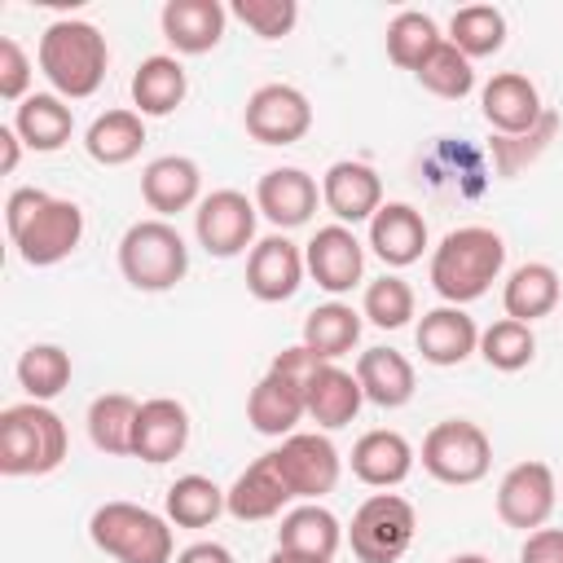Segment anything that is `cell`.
Listing matches in <instances>:
<instances>
[{"instance_id": "cell-1", "label": "cell", "mask_w": 563, "mask_h": 563, "mask_svg": "<svg viewBox=\"0 0 563 563\" xmlns=\"http://www.w3.org/2000/svg\"><path fill=\"white\" fill-rule=\"evenodd\" d=\"M4 224L9 238L31 268H53L62 264L79 242H84V211L70 198H53L44 189H13L4 202Z\"/></svg>"}, {"instance_id": "cell-2", "label": "cell", "mask_w": 563, "mask_h": 563, "mask_svg": "<svg viewBox=\"0 0 563 563\" xmlns=\"http://www.w3.org/2000/svg\"><path fill=\"white\" fill-rule=\"evenodd\" d=\"M501 268H506V242L488 224L449 229L440 238V246L431 251V286L453 308L488 295V286L501 277Z\"/></svg>"}, {"instance_id": "cell-3", "label": "cell", "mask_w": 563, "mask_h": 563, "mask_svg": "<svg viewBox=\"0 0 563 563\" xmlns=\"http://www.w3.org/2000/svg\"><path fill=\"white\" fill-rule=\"evenodd\" d=\"M35 62H40V75L53 84L57 97L84 101L101 88L106 66H110V48H106V35L92 22L57 18V22L44 26Z\"/></svg>"}, {"instance_id": "cell-4", "label": "cell", "mask_w": 563, "mask_h": 563, "mask_svg": "<svg viewBox=\"0 0 563 563\" xmlns=\"http://www.w3.org/2000/svg\"><path fill=\"white\" fill-rule=\"evenodd\" d=\"M321 365L317 352H308L303 343L286 347L273 356V365L264 369V378L251 387L246 396V422L260 431V435H295V427L308 418V400H303V387L312 378V369Z\"/></svg>"}, {"instance_id": "cell-5", "label": "cell", "mask_w": 563, "mask_h": 563, "mask_svg": "<svg viewBox=\"0 0 563 563\" xmlns=\"http://www.w3.org/2000/svg\"><path fill=\"white\" fill-rule=\"evenodd\" d=\"M66 422L40 405L22 400L0 409V475H48L66 462Z\"/></svg>"}, {"instance_id": "cell-6", "label": "cell", "mask_w": 563, "mask_h": 563, "mask_svg": "<svg viewBox=\"0 0 563 563\" xmlns=\"http://www.w3.org/2000/svg\"><path fill=\"white\" fill-rule=\"evenodd\" d=\"M88 537L114 563H172V519L136 506V501H106L88 519Z\"/></svg>"}, {"instance_id": "cell-7", "label": "cell", "mask_w": 563, "mask_h": 563, "mask_svg": "<svg viewBox=\"0 0 563 563\" xmlns=\"http://www.w3.org/2000/svg\"><path fill=\"white\" fill-rule=\"evenodd\" d=\"M119 273L132 290H145V295H158V290H172L176 282H185L189 246H185L180 229L158 216L128 224V233L119 238Z\"/></svg>"}, {"instance_id": "cell-8", "label": "cell", "mask_w": 563, "mask_h": 563, "mask_svg": "<svg viewBox=\"0 0 563 563\" xmlns=\"http://www.w3.org/2000/svg\"><path fill=\"white\" fill-rule=\"evenodd\" d=\"M493 466V440L471 418H444L422 435V471L440 484H479Z\"/></svg>"}, {"instance_id": "cell-9", "label": "cell", "mask_w": 563, "mask_h": 563, "mask_svg": "<svg viewBox=\"0 0 563 563\" xmlns=\"http://www.w3.org/2000/svg\"><path fill=\"white\" fill-rule=\"evenodd\" d=\"M418 515L400 493H374L356 506L347 523V545L361 563H400L413 545Z\"/></svg>"}, {"instance_id": "cell-10", "label": "cell", "mask_w": 563, "mask_h": 563, "mask_svg": "<svg viewBox=\"0 0 563 563\" xmlns=\"http://www.w3.org/2000/svg\"><path fill=\"white\" fill-rule=\"evenodd\" d=\"M255 220L260 207L242 189H211L194 211V238L207 255L233 260L246 246H255Z\"/></svg>"}, {"instance_id": "cell-11", "label": "cell", "mask_w": 563, "mask_h": 563, "mask_svg": "<svg viewBox=\"0 0 563 563\" xmlns=\"http://www.w3.org/2000/svg\"><path fill=\"white\" fill-rule=\"evenodd\" d=\"M268 453H273V462H277V471H282V479H286V488H290L295 501H317V497L334 493L339 471H343V457L330 444V435H321V431H295V435H286Z\"/></svg>"}, {"instance_id": "cell-12", "label": "cell", "mask_w": 563, "mask_h": 563, "mask_svg": "<svg viewBox=\"0 0 563 563\" xmlns=\"http://www.w3.org/2000/svg\"><path fill=\"white\" fill-rule=\"evenodd\" d=\"M554 501H559V484H554L550 462L541 457L515 462L497 484V519L519 532L545 528V519L554 515Z\"/></svg>"}, {"instance_id": "cell-13", "label": "cell", "mask_w": 563, "mask_h": 563, "mask_svg": "<svg viewBox=\"0 0 563 563\" xmlns=\"http://www.w3.org/2000/svg\"><path fill=\"white\" fill-rule=\"evenodd\" d=\"M246 136L260 145H295L312 128V106L295 84H260L242 110Z\"/></svg>"}, {"instance_id": "cell-14", "label": "cell", "mask_w": 563, "mask_h": 563, "mask_svg": "<svg viewBox=\"0 0 563 563\" xmlns=\"http://www.w3.org/2000/svg\"><path fill=\"white\" fill-rule=\"evenodd\" d=\"M321 202L334 216V224H369L383 207V180L369 163L356 158H339L325 167L321 176Z\"/></svg>"}, {"instance_id": "cell-15", "label": "cell", "mask_w": 563, "mask_h": 563, "mask_svg": "<svg viewBox=\"0 0 563 563\" xmlns=\"http://www.w3.org/2000/svg\"><path fill=\"white\" fill-rule=\"evenodd\" d=\"M303 264H308V273L321 290L347 295L365 277V246L356 242V233L347 224H325L303 246Z\"/></svg>"}, {"instance_id": "cell-16", "label": "cell", "mask_w": 563, "mask_h": 563, "mask_svg": "<svg viewBox=\"0 0 563 563\" xmlns=\"http://www.w3.org/2000/svg\"><path fill=\"white\" fill-rule=\"evenodd\" d=\"M308 264H303V251L286 238V233H268L251 246L246 255V290L260 299V303H282L299 290Z\"/></svg>"}, {"instance_id": "cell-17", "label": "cell", "mask_w": 563, "mask_h": 563, "mask_svg": "<svg viewBox=\"0 0 563 563\" xmlns=\"http://www.w3.org/2000/svg\"><path fill=\"white\" fill-rule=\"evenodd\" d=\"M479 114L488 119V128L497 136H519V132H532L541 123L545 106H541V92L528 75L501 70L479 88Z\"/></svg>"}, {"instance_id": "cell-18", "label": "cell", "mask_w": 563, "mask_h": 563, "mask_svg": "<svg viewBox=\"0 0 563 563\" xmlns=\"http://www.w3.org/2000/svg\"><path fill=\"white\" fill-rule=\"evenodd\" d=\"M185 444H189V409L172 396L141 400L136 431H132V457H141L150 466H163V462L180 457Z\"/></svg>"}, {"instance_id": "cell-19", "label": "cell", "mask_w": 563, "mask_h": 563, "mask_svg": "<svg viewBox=\"0 0 563 563\" xmlns=\"http://www.w3.org/2000/svg\"><path fill=\"white\" fill-rule=\"evenodd\" d=\"M317 198H321V189H317V180H312L303 167H273V172H264L260 185H255V207H260V216H264L268 224H277L282 233L308 224L312 211H317Z\"/></svg>"}, {"instance_id": "cell-20", "label": "cell", "mask_w": 563, "mask_h": 563, "mask_svg": "<svg viewBox=\"0 0 563 563\" xmlns=\"http://www.w3.org/2000/svg\"><path fill=\"white\" fill-rule=\"evenodd\" d=\"M413 343L422 352L427 365H462L471 352H479V325L466 308H453V303H440L431 312H422L418 330H413Z\"/></svg>"}, {"instance_id": "cell-21", "label": "cell", "mask_w": 563, "mask_h": 563, "mask_svg": "<svg viewBox=\"0 0 563 563\" xmlns=\"http://www.w3.org/2000/svg\"><path fill=\"white\" fill-rule=\"evenodd\" d=\"M224 22H229V9L220 0H167L158 13L163 40L185 57L211 53L224 40Z\"/></svg>"}, {"instance_id": "cell-22", "label": "cell", "mask_w": 563, "mask_h": 563, "mask_svg": "<svg viewBox=\"0 0 563 563\" xmlns=\"http://www.w3.org/2000/svg\"><path fill=\"white\" fill-rule=\"evenodd\" d=\"M290 501H295V497H290V488H286V479H282V471H277V462H273V453H260V457L224 488V506H229V515L242 519V523L273 519V515H282Z\"/></svg>"}, {"instance_id": "cell-23", "label": "cell", "mask_w": 563, "mask_h": 563, "mask_svg": "<svg viewBox=\"0 0 563 563\" xmlns=\"http://www.w3.org/2000/svg\"><path fill=\"white\" fill-rule=\"evenodd\" d=\"M141 198H145L150 211H158V220L198 207L202 202V172H198V163L185 158V154H163V158L145 163Z\"/></svg>"}, {"instance_id": "cell-24", "label": "cell", "mask_w": 563, "mask_h": 563, "mask_svg": "<svg viewBox=\"0 0 563 563\" xmlns=\"http://www.w3.org/2000/svg\"><path fill=\"white\" fill-rule=\"evenodd\" d=\"M303 400H308V418H312L321 431H339V427H347V422L361 413L365 391H361L356 374H347V369L334 365V361H321V365L312 369L308 387H303Z\"/></svg>"}, {"instance_id": "cell-25", "label": "cell", "mask_w": 563, "mask_h": 563, "mask_svg": "<svg viewBox=\"0 0 563 563\" xmlns=\"http://www.w3.org/2000/svg\"><path fill=\"white\" fill-rule=\"evenodd\" d=\"M369 251L387 268H405V264L422 260V251H427V220H422V211H413L409 202H383L378 216L369 220Z\"/></svg>"}, {"instance_id": "cell-26", "label": "cell", "mask_w": 563, "mask_h": 563, "mask_svg": "<svg viewBox=\"0 0 563 563\" xmlns=\"http://www.w3.org/2000/svg\"><path fill=\"white\" fill-rule=\"evenodd\" d=\"M347 462H352V475L361 484H369V488H396L413 471V444L400 431L378 427V431H365L352 444V457Z\"/></svg>"}, {"instance_id": "cell-27", "label": "cell", "mask_w": 563, "mask_h": 563, "mask_svg": "<svg viewBox=\"0 0 563 563\" xmlns=\"http://www.w3.org/2000/svg\"><path fill=\"white\" fill-rule=\"evenodd\" d=\"M356 383H361L365 400L378 405V409H400V405H409V400H413V387H418L409 356L396 352V347H365V352L356 356Z\"/></svg>"}, {"instance_id": "cell-28", "label": "cell", "mask_w": 563, "mask_h": 563, "mask_svg": "<svg viewBox=\"0 0 563 563\" xmlns=\"http://www.w3.org/2000/svg\"><path fill=\"white\" fill-rule=\"evenodd\" d=\"M13 132L22 136L26 150L35 154H53L70 141L75 132V110L66 106V97L57 92H31L18 110H13Z\"/></svg>"}, {"instance_id": "cell-29", "label": "cell", "mask_w": 563, "mask_h": 563, "mask_svg": "<svg viewBox=\"0 0 563 563\" xmlns=\"http://www.w3.org/2000/svg\"><path fill=\"white\" fill-rule=\"evenodd\" d=\"M559 295H563L559 273H554L545 260H528V264H519V268L506 277V286H501V308H506L510 321L532 325V321H541V317H550V312L559 308Z\"/></svg>"}, {"instance_id": "cell-30", "label": "cell", "mask_w": 563, "mask_h": 563, "mask_svg": "<svg viewBox=\"0 0 563 563\" xmlns=\"http://www.w3.org/2000/svg\"><path fill=\"white\" fill-rule=\"evenodd\" d=\"M185 92H189V79H185L180 57H172V53L145 57V62L136 66V75H132V106H136L141 119H163V114H172V110L185 101Z\"/></svg>"}, {"instance_id": "cell-31", "label": "cell", "mask_w": 563, "mask_h": 563, "mask_svg": "<svg viewBox=\"0 0 563 563\" xmlns=\"http://www.w3.org/2000/svg\"><path fill=\"white\" fill-rule=\"evenodd\" d=\"M343 545V523L317 506V501H303V506H290L282 515V528H277V550H290V554H308V559H334Z\"/></svg>"}, {"instance_id": "cell-32", "label": "cell", "mask_w": 563, "mask_h": 563, "mask_svg": "<svg viewBox=\"0 0 563 563\" xmlns=\"http://www.w3.org/2000/svg\"><path fill=\"white\" fill-rule=\"evenodd\" d=\"M141 145H145V119H141L136 110H106V114H97V119L88 123V132H84V150H88V158L101 163V167H123V163H132V158L141 154Z\"/></svg>"}, {"instance_id": "cell-33", "label": "cell", "mask_w": 563, "mask_h": 563, "mask_svg": "<svg viewBox=\"0 0 563 563\" xmlns=\"http://www.w3.org/2000/svg\"><path fill=\"white\" fill-rule=\"evenodd\" d=\"M361 339V312L343 299H330V303H317L308 317H303V347L317 352L321 361H339L356 347Z\"/></svg>"}, {"instance_id": "cell-34", "label": "cell", "mask_w": 563, "mask_h": 563, "mask_svg": "<svg viewBox=\"0 0 563 563\" xmlns=\"http://www.w3.org/2000/svg\"><path fill=\"white\" fill-rule=\"evenodd\" d=\"M141 400L128 391H101L88 405V440L110 457H132V431H136Z\"/></svg>"}, {"instance_id": "cell-35", "label": "cell", "mask_w": 563, "mask_h": 563, "mask_svg": "<svg viewBox=\"0 0 563 563\" xmlns=\"http://www.w3.org/2000/svg\"><path fill=\"white\" fill-rule=\"evenodd\" d=\"M167 519L176 528H211L229 506H224V488L207 475H180L167 488Z\"/></svg>"}, {"instance_id": "cell-36", "label": "cell", "mask_w": 563, "mask_h": 563, "mask_svg": "<svg viewBox=\"0 0 563 563\" xmlns=\"http://www.w3.org/2000/svg\"><path fill=\"white\" fill-rule=\"evenodd\" d=\"M449 44L457 53H466L471 62L501 53V44H506V13L493 9V4H466V9H457L449 18Z\"/></svg>"}, {"instance_id": "cell-37", "label": "cell", "mask_w": 563, "mask_h": 563, "mask_svg": "<svg viewBox=\"0 0 563 563\" xmlns=\"http://www.w3.org/2000/svg\"><path fill=\"white\" fill-rule=\"evenodd\" d=\"M440 26L431 13H418V9H400L391 22H387V57L400 66V70H418L435 48H440Z\"/></svg>"}, {"instance_id": "cell-38", "label": "cell", "mask_w": 563, "mask_h": 563, "mask_svg": "<svg viewBox=\"0 0 563 563\" xmlns=\"http://www.w3.org/2000/svg\"><path fill=\"white\" fill-rule=\"evenodd\" d=\"M18 383L31 400L48 405L53 396L66 391L70 383V352L57 347V343H31L22 356H18Z\"/></svg>"}, {"instance_id": "cell-39", "label": "cell", "mask_w": 563, "mask_h": 563, "mask_svg": "<svg viewBox=\"0 0 563 563\" xmlns=\"http://www.w3.org/2000/svg\"><path fill=\"white\" fill-rule=\"evenodd\" d=\"M413 79L431 92V97H444V101H462L471 88H475V66L466 53H457L449 40H440V48L413 70Z\"/></svg>"}, {"instance_id": "cell-40", "label": "cell", "mask_w": 563, "mask_h": 563, "mask_svg": "<svg viewBox=\"0 0 563 563\" xmlns=\"http://www.w3.org/2000/svg\"><path fill=\"white\" fill-rule=\"evenodd\" d=\"M479 356H484L493 369L515 374V369L532 365V356H537V334H532V325L501 317V321H493L488 330H479Z\"/></svg>"}, {"instance_id": "cell-41", "label": "cell", "mask_w": 563, "mask_h": 563, "mask_svg": "<svg viewBox=\"0 0 563 563\" xmlns=\"http://www.w3.org/2000/svg\"><path fill=\"white\" fill-rule=\"evenodd\" d=\"M413 308H418L413 286H409L405 277H396V273L374 277V282L365 286V299H361V317H365L369 325H378V330H400V325H409Z\"/></svg>"}, {"instance_id": "cell-42", "label": "cell", "mask_w": 563, "mask_h": 563, "mask_svg": "<svg viewBox=\"0 0 563 563\" xmlns=\"http://www.w3.org/2000/svg\"><path fill=\"white\" fill-rule=\"evenodd\" d=\"M554 132H559V114H554V110H545L532 132H519V136H497V132H493L488 154H493L497 176H519L528 163H537V158L550 150Z\"/></svg>"}, {"instance_id": "cell-43", "label": "cell", "mask_w": 563, "mask_h": 563, "mask_svg": "<svg viewBox=\"0 0 563 563\" xmlns=\"http://www.w3.org/2000/svg\"><path fill=\"white\" fill-rule=\"evenodd\" d=\"M229 13H233L242 26H251L260 40H282V35H290L295 22H299V4H295V0H233Z\"/></svg>"}, {"instance_id": "cell-44", "label": "cell", "mask_w": 563, "mask_h": 563, "mask_svg": "<svg viewBox=\"0 0 563 563\" xmlns=\"http://www.w3.org/2000/svg\"><path fill=\"white\" fill-rule=\"evenodd\" d=\"M31 75H35V70H31V57L22 53V44H18L13 35H4V40H0V97L22 106V101L31 97V92H26V88H31Z\"/></svg>"}, {"instance_id": "cell-45", "label": "cell", "mask_w": 563, "mask_h": 563, "mask_svg": "<svg viewBox=\"0 0 563 563\" xmlns=\"http://www.w3.org/2000/svg\"><path fill=\"white\" fill-rule=\"evenodd\" d=\"M519 563H563V528H537L528 532Z\"/></svg>"}, {"instance_id": "cell-46", "label": "cell", "mask_w": 563, "mask_h": 563, "mask_svg": "<svg viewBox=\"0 0 563 563\" xmlns=\"http://www.w3.org/2000/svg\"><path fill=\"white\" fill-rule=\"evenodd\" d=\"M176 563H233V554L220 541H194V545H185L176 554Z\"/></svg>"}, {"instance_id": "cell-47", "label": "cell", "mask_w": 563, "mask_h": 563, "mask_svg": "<svg viewBox=\"0 0 563 563\" xmlns=\"http://www.w3.org/2000/svg\"><path fill=\"white\" fill-rule=\"evenodd\" d=\"M18 158H22V136H18L13 123H9V128H0V172H4V176L18 172Z\"/></svg>"}, {"instance_id": "cell-48", "label": "cell", "mask_w": 563, "mask_h": 563, "mask_svg": "<svg viewBox=\"0 0 563 563\" xmlns=\"http://www.w3.org/2000/svg\"><path fill=\"white\" fill-rule=\"evenodd\" d=\"M268 563H334V559H308V554H290V550H273Z\"/></svg>"}, {"instance_id": "cell-49", "label": "cell", "mask_w": 563, "mask_h": 563, "mask_svg": "<svg viewBox=\"0 0 563 563\" xmlns=\"http://www.w3.org/2000/svg\"><path fill=\"white\" fill-rule=\"evenodd\" d=\"M449 563H493V559H484V554H453Z\"/></svg>"}]
</instances>
